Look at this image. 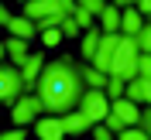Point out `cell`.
Instances as JSON below:
<instances>
[{"label": "cell", "instance_id": "cell-29", "mask_svg": "<svg viewBox=\"0 0 151 140\" xmlns=\"http://www.w3.org/2000/svg\"><path fill=\"white\" fill-rule=\"evenodd\" d=\"M93 140H117V137H113V133L106 130L103 123H100V126H93Z\"/></svg>", "mask_w": 151, "mask_h": 140}, {"label": "cell", "instance_id": "cell-18", "mask_svg": "<svg viewBox=\"0 0 151 140\" xmlns=\"http://www.w3.org/2000/svg\"><path fill=\"white\" fill-rule=\"evenodd\" d=\"M72 21H76V24H79V31H83V34H86V31H93V14H89V10H83V7H79V0H76V14H72Z\"/></svg>", "mask_w": 151, "mask_h": 140}, {"label": "cell", "instance_id": "cell-3", "mask_svg": "<svg viewBox=\"0 0 151 140\" xmlns=\"http://www.w3.org/2000/svg\"><path fill=\"white\" fill-rule=\"evenodd\" d=\"M41 116H45V106H41V99H38L35 92H24L17 99V106L10 109V120H14V126H21V130L35 126Z\"/></svg>", "mask_w": 151, "mask_h": 140}, {"label": "cell", "instance_id": "cell-13", "mask_svg": "<svg viewBox=\"0 0 151 140\" xmlns=\"http://www.w3.org/2000/svg\"><path fill=\"white\" fill-rule=\"evenodd\" d=\"M100 41H103V31H100V28L86 31V34L79 38V55H83L86 62H93V58H96V51H100Z\"/></svg>", "mask_w": 151, "mask_h": 140}, {"label": "cell", "instance_id": "cell-23", "mask_svg": "<svg viewBox=\"0 0 151 140\" xmlns=\"http://www.w3.org/2000/svg\"><path fill=\"white\" fill-rule=\"evenodd\" d=\"M58 31H62V38H83V31H79V24H76L72 17H69V21H65V24H62Z\"/></svg>", "mask_w": 151, "mask_h": 140}, {"label": "cell", "instance_id": "cell-33", "mask_svg": "<svg viewBox=\"0 0 151 140\" xmlns=\"http://www.w3.org/2000/svg\"><path fill=\"white\" fill-rule=\"evenodd\" d=\"M7 62V41H0V65Z\"/></svg>", "mask_w": 151, "mask_h": 140}, {"label": "cell", "instance_id": "cell-11", "mask_svg": "<svg viewBox=\"0 0 151 140\" xmlns=\"http://www.w3.org/2000/svg\"><path fill=\"white\" fill-rule=\"evenodd\" d=\"M7 34L17 38V41H31V38H38V24H35V21H28L24 14H14L10 24H7Z\"/></svg>", "mask_w": 151, "mask_h": 140}, {"label": "cell", "instance_id": "cell-8", "mask_svg": "<svg viewBox=\"0 0 151 140\" xmlns=\"http://www.w3.org/2000/svg\"><path fill=\"white\" fill-rule=\"evenodd\" d=\"M58 10H62V0H28L21 14H24L28 21H35V24H38V21H45L48 14H58Z\"/></svg>", "mask_w": 151, "mask_h": 140}, {"label": "cell", "instance_id": "cell-25", "mask_svg": "<svg viewBox=\"0 0 151 140\" xmlns=\"http://www.w3.org/2000/svg\"><path fill=\"white\" fill-rule=\"evenodd\" d=\"M38 38L45 41V48H55L58 41H62V31H41V34H38Z\"/></svg>", "mask_w": 151, "mask_h": 140}, {"label": "cell", "instance_id": "cell-15", "mask_svg": "<svg viewBox=\"0 0 151 140\" xmlns=\"http://www.w3.org/2000/svg\"><path fill=\"white\" fill-rule=\"evenodd\" d=\"M28 41H17V38H7V62L10 68H21L24 62H28Z\"/></svg>", "mask_w": 151, "mask_h": 140}, {"label": "cell", "instance_id": "cell-26", "mask_svg": "<svg viewBox=\"0 0 151 140\" xmlns=\"http://www.w3.org/2000/svg\"><path fill=\"white\" fill-rule=\"evenodd\" d=\"M0 140H28V130H21V126H14V130L0 133Z\"/></svg>", "mask_w": 151, "mask_h": 140}, {"label": "cell", "instance_id": "cell-21", "mask_svg": "<svg viewBox=\"0 0 151 140\" xmlns=\"http://www.w3.org/2000/svg\"><path fill=\"white\" fill-rule=\"evenodd\" d=\"M124 99H131L134 106L144 103V89H141V82H137V79H134V82H127V96H124Z\"/></svg>", "mask_w": 151, "mask_h": 140}, {"label": "cell", "instance_id": "cell-30", "mask_svg": "<svg viewBox=\"0 0 151 140\" xmlns=\"http://www.w3.org/2000/svg\"><path fill=\"white\" fill-rule=\"evenodd\" d=\"M137 75H151V55H141V58H137Z\"/></svg>", "mask_w": 151, "mask_h": 140}, {"label": "cell", "instance_id": "cell-17", "mask_svg": "<svg viewBox=\"0 0 151 140\" xmlns=\"http://www.w3.org/2000/svg\"><path fill=\"white\" fill-rule=\"evenodd\" d=\"M79 75H83V82H86V89H100V92H106V82H110V75H103V72H96L93 65H79Z\"/></svg>", "mask_w": 151, "mask_h": 140}, {"label": "cell", "instance_id": "cell-32", "mask_svg": "<svg viewBox=\"0 0 151 140\" xmlns=\"http://www.w3.org/2000/svg\"><path fill=\"white\" fill-rule=\"evenodd\" d=\"M10 17H14V14H10V10L0 4V28H7V24H10Z\"/></svg>", "mask_w": 151, "mask_h": 140}, {"label": "cell", "instance_id": "cell-2", "mask_svg": "<svg viewBox=\"0 0 151 140\" xmlns=\"http://www.w3.org/2000/svg\"><path fill=\"white\" fill-rule=\"evenodd\" d=\"M137 41L134 38H120V48L113 55V65H110V79H124V82H134L137 79Z\"/></svg>", "mask_w": 151, "mask_h": 140}, {"label": "cell", "instance_id": "cell-14", "mask_svg": "<svg viewBox=\"0 0 151 140\" xmlns=\"http://www.w3.org/2000/svg\"><path fill=\"white\" fill-rule=\"evenodd\" d=\"M120 14L124 10L117 4H106V10L100 14V31L103 34H120Z\"/></svg>", "mask_w": 151, "mask_h": 140}, {"label": "cell", "instance_id": "cell-20", "mask_svg": "<svg viewBox=\"0 0 151 140\" xmlns=\"http://www.w3.org/2000/svg\"><path fill=\"white\" fill-rule=\"evenodd\" d=\"M134 41H137V51H141V55H151V24H144V31L134 38Z\"/></svg>", "mask_w": 151, "mask_h": 140}, {"label": "cell", "instance_id": "cell-10", "mask_svg": "<svg viewBox=\"0 0 151 140\" xmlns=\"http://www.w3.org/2000/svg\"><path fill=\"white\" fill-rule=\"evenodd\" d=\"M110 113H113V116L124 123V126H127V130L141 123V109H137L131 99H117V103H110Z\"/></svg>", "mask_w": 151, "mask_h": 140}, {"label": "cell", "instance_id": "cell-12", "mask_svg": "<svg viewBox=\"0 0 151 140\" xmlns=\"http://www.w3.org/2000/svg\"><path fill=\"white\" fill-rule=\"evenodd\" d=\"M144 31V17L137 14V7H124V14H120V34L124 38H137Z\"/></svg>", "mask_w": 151, "mask_h": 140}, {"label": "cell", "instance_id": "cell-22", "mask_svg": "<svg viewBox=\"0 0 151 140\" xmlns=\"http://www.w3.org/2000/svg\"><path fill=\"white\" fill-rule=\"evenodd\" d=\"M79 7H83V10H89L93 17H100V14L106 10V4H103V0H79Z\"/></svg>", "mask_w": 151, "mask_h": 140}, {"label": "cell", "instance_id": "cell-4", "mask_svg": "<svg viewBox=\"0 0 151 140\" xmlns=\"http://www.w3.org/2000/svg\"><path fill=\"white\" fill-rule=\"evenodd\" d=\"M79 113H83L93 126H100V123L110 116V99H106V92H100V89H86V96L79 99Z\"/></svg>", "mask_w": 151, "mask_h": 140}, {"label": "cell", "instance_id": "cell-24", "mask_svg": "<svg viewBox=\"0 0 151 140\" xmlns=\"http://www.w3.org/2000/svg\"><path fill=\"white\" fill-rule=\"evenodd\" d=\"M117 140H148V133H144L141 126H131V130H124V133H117Z\"/></svg>", "mask_w": 151, "mask_h": 140}, {"label": "cell", "instance_id": "cell-28", "mask_svg": "<svg viewBox=\"0 0 151 140\" xmlns=\"http://www.w3.org/2000/svg\"><path fill=\"white\" fill-rule=\"evenodd\" d=\"M137 82H141V89H144V103L151 106V75H137Z\"/></svg>", "mask_w": 151, "mask_h": 140}, {"label": "cell", "instance_id": "cell-9", "mask_svg": "<svg viewBox=\"0 0 151 140\" xmlns=\"http://www.w3.org/2000/svg\"><path fill=\"white\" fill-rule=\"evenodd\" d=\"M38 140H65V130H62V116H41V120L31 126Z\"/></svg>", "mask_w": 151, "mask_h": 140}, {"label": "cell", "instance_id": "cell-1", "mask_svg": "<svg viewBox=\"0 0 151 140\" xmlns=\"http://www.w3.org/2000/svg\"><path fill=\"white\" fill-rule=\"evenodd\" d=\"M35 96L41 99L45 113H52V116H65V113L79 109V99L86 96L79 65H72V58H58V62L45 65V72L35 85Z\"/></svg>", "mask_w": 151, "mask_h": 140}, {"label": "cell", "instance_id": "cell-27", "mask_svg": "<svg viewBox=\"0 0 151 140\" xmlns=\"http://www.w3.org/2000/svg\"><path fill=\"white\" fill-rule=\"evenodd\" d=\"M137 7V14L144 17V24H151V0H141V4H134Z\"/></svg>", "mask_w": 151, "mask_h": 140}, {"label": "cell", "instance_id": "cell-16", "mask_svg": "<svg viewBox=\"0 0 151 140\" xmlns=\"http://www.w3.org/2000/svg\"><path fill=\"white\" fill-rule=\"evenodd\" d=\"M89 126H93V123L86 120V116H83L79 109H72V113H65V116H62V130H65V133H72V137H79V133H86Z\"/></svg>", "mask_w": 151, "mask_h": 140}, {"label": "cell", "instance_id": "cell-6", "mask_svg": "<svg viewBox=\"0 0 151 140\" xmlns=\"http://www.w3.org/2000/svg\"><path fill=\"white\" fill-rule=\"evenodd\" d=\"M120 38L124 34H103V41H100V51H96V58L89 62V65L96 68V72L110 75V65H113V55H117V48H120Z\"/></svg>", "mask_w": 151, "mask_h": 140}, {"label": "cell", "instance_id": "cell-7", "mask_svg": "<svg viewBox=\"0 0 151 140\" xmlns=\"http://www.w3.org/2000/svg\"><path fill=\"white\" fill-rule=\"evenodd\" d=\"M17 72H21V82H24V89H28V92H35L38 79H41V72H45V55H41V51H31L28 62H24Z\"/></svg>", "mask_w": 151, "mask_h": 140}, {"label": "cell", "instance_id": "cell-31", "mask_svg": "<svg viewBox=\"0 0 151 140\" xmlns=\"http://www.w3.org/2000/svg\"><path fill=\"white\" fill-rule=\"evenodd\" d=\"M137 126H141V130L148 133V140H151V106H148V109L141 113V123H137Z\"/></svg>", "mask_w": 151, "mask_h": 140}, {"label": "cell", "instance_id": "cell-5", "mask_svg": "<svg viewBox=\"0 0 151 140\" xmlns=\"http://www.w3.org/2000/svg\"><path fill=\"white\" fill-rule=\"evenodd\" d=\"M28 92L24 89V82H21V72L10 65H0V106H17V99Z\"/></svg>", "mask_w": 151, "mask_h": 140}, {"label": "cell", "instance_id": "cell-19", "mask_svg": "<svg viewBox=\"0 0 151 140\" xmlns=\"http://www.w3.org/2000/svg\"><path fill=\"white\" fill-rule=\"evenodd\" d=\"M124 96H127V82H124V79H110V82H106V99L117 103V99H124Z\"/></svg>", "mask_w": 151, "mask_h": 140}]
</instances>
